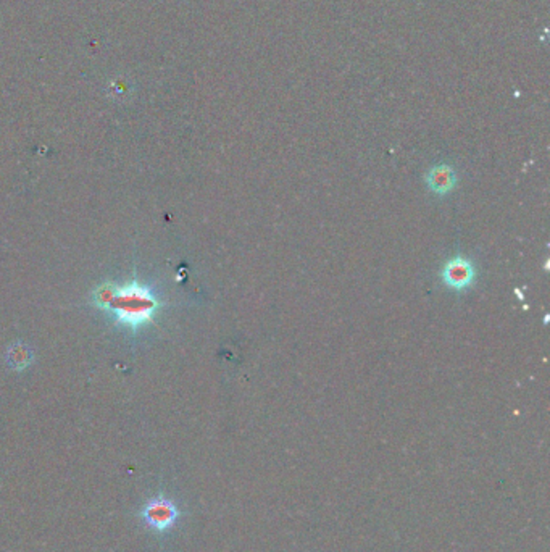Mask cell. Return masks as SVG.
<instances>
[{"instance_id": "3", "label": "cell", "mask_w": 550, "mask_h": 552, "mask_svg": "<svg viewBox=\"0 0 550 552\" xmlns=\"http://www.w3.org/2000/svg\"><path fill=\"white\" fill-rule=\"evenodd\" d=\"M442 280L452 289H467L474 280V269L469 260L457 257L446 264L442 270Z\"/></svg>"}, {"instance_id": "4", "label": "cell", "mask_w": 550, "mask_h": 552, "mask_svg": "<svg viewBox=\"0 0 550 552\" xmlns=\"http://www.w3.org/2000/svg\"><path fill=\"white\" fill-rule=\"evenodd\" d=\"M426 181H428L429 188L437 192V194H446V192L454 189L455 173L449 165H439L428 173Z\"/></svg>"}, {"instance_id": "1", "label": "cell", "mask_w": 550, "mask_h": 552, "mask_svg": "<svg viewBox=\"0 0 550 552\" xmlns=\"http://www.w3.org/2000/svg\"><path fill=\"white\" fill-rule=\"evenodd\" d=\"M97 303L107 308L116 323L126 326L128 330H139L142 325L149 323L158 307L152 291L136 283L101 289Z\"/></svg>"}, {"instance_id": "5", "label": "cell", "mask_w": 550, "mask_h": 552, "mask_svg": "<svg viewBox=\"0 0 550 552\" xmlns=\"http://www.w3.org/2000/svg\"><path fill=\"white\" fill-rule=\"evenodd\" d=\"M128 88H129V86H128V83L125 81V79L116 78V79H113L112 83H110V89L115 91V92H118V94H123V92H126Z\"/></svg>"}, {"instance_id": "2", "label": "cell", "mask_w": 550, "mask_h": 552, "mask_svg": "<svg viewBox=\"0 0 550 552\" xmlns=\"http://www.w3.org/2000/svg\"><path fill=\"white\" fill-rule=\"evenodd\" d=\"M139 517L147 528L156 533H166L178 523L181 511L175 501L165 494H157L141 507Z\"/></svg>"}]
</instances>
